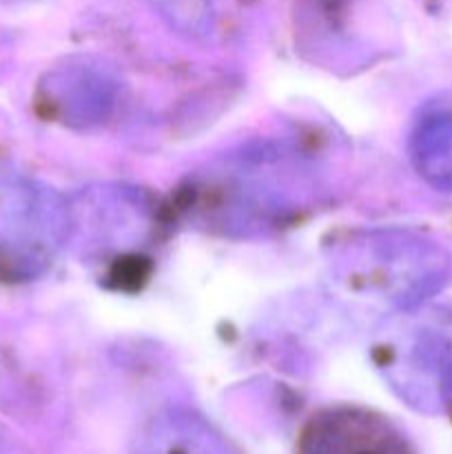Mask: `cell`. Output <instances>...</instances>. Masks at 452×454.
Wrapping results in <instances>:
<instances>
[{"mask_svg": "<svg viewBox=\"0 0 452 454\" xmlns=\"http://www.w3.org/2000/svg\"><path fill=\"white\" fill-rule=\"evenodd\" d=\"M69 226V208L51 189L0 180V262L34 273L62 247Z\"/></svg>", "mask_w": 452, "mask_h": 454, "instance_id": "1", "label": "cell"}, {"mask_svg": "<svg viewBox=\"0 0 452 454\" xmlns=\"http://www.w3.org/2000/svg\"><path fill=\"white\" fill-rule=\"evenodd\" d=\"M384 346L390 380L424 402L452 390V313L443 309L403 315Z\"/></svg>", "mask_w": 452, "mask_h": 454, "instance_id": "2", "label": "cell"}, {"mask_svg": "<svg viewBox=\"0 0 452 454\" xmlns=\"http://www.w3.org/2000/svg\"><path fill=\"white\" fill-rule=\"evenodd\" d=\"M297 454H412L403 434L381 415L331 408L304 426Z\"/></svg>", "mask_w": 452, "mask_h": 454, "instance_id": "3", "label": "cell"}, {"mask_svg": "<svg viewBox=\"0 0 452 454\" xmlns=\"http://www.w3.org/2000/svg\"><path fill=\"white\" fill-rule=\"evenodd\" d=\"M118 82L100 65L66 67L49 80V102L60 111L65 122H100L115 100Z\"/></svg>", "mask_w": 452, "mask_h": 454, "instance_id": "4", "label": "cell"}, {"mask_svg": "<svg viewBox=\"0 0 452 454\" xmlns=\"http://www.w3.org/2000/svg\"><path fill=\"white\" fill-rule=\"evenodd\" d=\"M412 162L433 186L452 191V100L424 111L410 140Z\"/></svg>", "mask_w": 452, "mask_h": 454, "instance_id": "5", "label": "cell"}, {"mask_svg": "<svg viewBox=\"0 0 452 454\" xmlns=\"http://www.w3.org/2000/svg\"><path fill=\"white\" fill-rule=\"evenodd\" d=\"M153 12L175 34L189 40H204L215 31L213 0H146Z\"/></svg>", "mask_w": 452, "mask_h": 454, "instance_id": "6", "label": "cell"}]
</instances>
